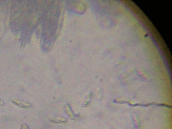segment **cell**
I'll return each mask as SVG.
<instances>
[{
  "mask_svg": "<svg viewBox=\"0 0 172 129\" xmlns=\"http://www.w3.org/2000/svg\"><path fill=\"white\" fill-rule=\"evenodd\" d=\"M4 104V103L3 100L0 98V107H2V106H3Z\"/></svg>",
  "mask_w": 172,
  "mask_h": 129,
  "instance_id": "3957f363",
  "label": "cell"
},
{
  "mask_svg": "<svg viewBox=\"0 0 172 129\" xmlns=\"http://www.w3.org/2000/svg\"><path fill=\"white\" fill-rule=\"evenodd\" d=\"M12 103L19 107L23 109H27L31 107V104L29 102L18 99H13Z\"/></svg>",
  "mask_w": 172,
  "mask_h": 129,
  "instance_id": "6da1fadb",
  "label": "cell"
},
{
  "mask_svg": "<svg viewBox=\"0 0 172 129\" xmlns=\"http://www.w3.org/2000/svg\"><path fill=\"white\" fill-rule=\"evenodd\" d=\"M21 129H30L29 127L25 123H22L21 126Z\"/></svg>",
  "mask_w": 172,
  "mask_h": 129,
  "instance_id": "7a4b0ae2",
  "label": "cell"
}]
</instances>
